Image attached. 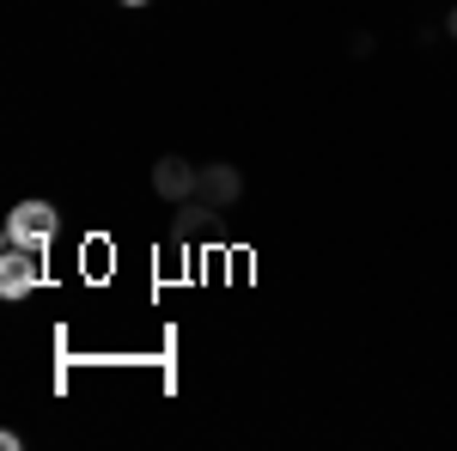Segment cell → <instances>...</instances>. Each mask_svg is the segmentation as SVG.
I'll use <instances>...</instances> for the list:
<instances>
[{"instance_id":"3","label":"cell","mask_w":457,"mask_h":451,"mask_svg":"<svg viewBox=\"0 0 457 451\" xmlns=\"http://www.w3.org/2000/svg\"><path fill=\"white\" fill-rule=\"evenodd\" d=\"M153 183H159V196H165V202H183V196L195 189V165H183V159H159Z\"/></svg>"},{"instance_id":"4","label":"cell","mask_w":457,"mask_h":451,"mask_svg":"<svg viewBox=\"0 0 457 451\" xmlns=\"http://www.w3.org/2000/svg\"><path fill=\"white\" fill-rule=\"evenodd\" d=\"M202 196H208V208L232 202V196H238V171H232V165H213V171L202 177Z\"/></svg>"},{"instance_id":"1","label":"cell","mask_w":457,"mask_h":451,"mask_svg":"<svg viewBox=\"0 0 457 451\" xmlns=\"http://www.w3.org/2000/svg\"><path fill=\"white\" fill-rule=\"evenodd\" d=\"M55 226H62V213L31 196V202H19V208L6 213V244H19V250H49Z\"/></svg>"},{"instance_id":"5","label":"cell","mask_w":457,"mask_h":451,"mask_svg":"<svg viewBox=\"0 0 457 451\" xmlns=\"http://www.w3.org/2000/svg\"><path fill=\"white\" fill-rule=\"evenodd\" d=\"M445 31H452V37H457V6H452V19H445Z\"/></svg>"},{"instance_id":"2","label":"cell","mask_w":457,"mask_h":451,"mask_svg":"<svg viewBox=\"0 0 457 451\" xmlns=\"http://www.w3.org/2000/svg\"><path fill=\"white\" fill-rule=\"evenodd\" d=\"M37 280H43V250L6 244V256H0V299H25V293H37Z\"/></svg>"},{"instance_id":"6","label":"cell","mask_w":457,"mask_h":451,"mask_svg":"<svg viewBox=\"0 0 457 451\" xmlns=\"http://www.w3.org/2000/svg\"><path fill=\"white\" fill-rule=\"evenodd\" d=\"M122 6H146V0H122Z\"/></svg>"}]
</instances>
